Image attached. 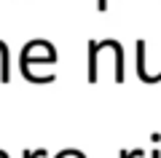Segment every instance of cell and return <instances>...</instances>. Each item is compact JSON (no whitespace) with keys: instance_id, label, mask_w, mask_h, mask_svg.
<instances>
[{"instance_id":"obj_3","label":"cell","mask_w":161,"mask_h":158,"mask_svg":"<svg viewBox=\"0 0 161 158\" xmlns=\"http://www.w3.org/2000/svg\"><path fill=\"white\" fill-rule=\"evenodd\" d=\"M118 158H145V153L140 150V147H134V150H121Z\"/></svg>"},{"instance_id":"obj_5","label":"cell","mask_w":161,"mask_h":158,"mask_svg":"<svg viewBox=\"0 0 161 158\" xmlns=\"http://www.w3.org/2000/svg\"><path fill=\"white\" fill-rule=\"evenodd\" d=\"M148 155H150V158H161V150H158V147H153V150H150Z\"/></svg>"},{"instance_id":"obj_2","label":"cell","mask_w":161,"mask_h":158,"mask_svg":"<svg viewBox=\"0 0 161 158\" xmlns=\"http://www.w3.org/2000/svg\"><path fill=\"white\" fill-rule=\"evenodd\" d=\"M99 51H102V43H97V40H89V83H94V80L99 78L97 73V59H99Z\"/></svg>"},{"instance_id":"obj_4","label":"cell","mask_w":161,"mask_h":158,"mask_svg":"<svg viewBox=\"0 0 161 158\" xmlns=\"http://www.w3.org/2000/svg\"><path fill=\"white\" fill-rule=\"evenodd\" d=\"M22 155L24 158H40V155H46V150H43V147H40V150H24Z\"/></svg>"},{"instance_id":"obj_1","label":"cell","mask_w":161,"mask_h":158,"mask_svg":"<svg viewBox=\"0 0 161 158\" xmlns=\"http://www.w3.org/2000/svg\"><path fill=\"white\" fill-rule=\"evenodd\" d=\"M134 48H137V78L142 80V83H153V75L148 73V64H145V40L140 38L137 43H134Z\"/></svg>"}]
</instances>
